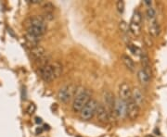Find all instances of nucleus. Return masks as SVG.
Instances as JSON below:
<instances>
[{"label": "nucleus", "instance_id": "f257e3e1", "mask_svg": "<svg viewBox=\"0 0 167 137\" xmlns=\"http://www.w3.org/2000/svg\"><path fill=\"white\" fill-rule=\"evenodd\" d=\"M27 32L28 33L34 35V36L42 38L47 31V22L45 21L42 16L34 15L33 17H30L26 23Z\"/></svg>", "mask_w": 167, "mask_h": 137}, {"label": "nucleus", "instance_id": "f03ea898", "mask_svg": "<svg viewBox=\"0 0 167 137\" xmlns=\"http://www.w3.org/2000/svg\"><path fill=\"white\" fill-rule=\"evenodd\" d=\"M90 99H91V92L88 89H85L83 87L77 88L73 103V110L76 113H80V111L89 102Z\"/></svg>", "mask_w": 167, "mask_h": 137}, {"label": "nucleus", "instance_id": "7ed1b4c3", "mask_svg": "<svg viewBox=\"0 0 167 137\" xmlns=\"http://www.w3.org/2000/svg\"><path fill=\"white\" fill-rule=\"evenodd\" d=\"M77 87L73 83H68L60 87L58 91L57 97L61 103H68L72 100L76 94Z\"/></svg>", "mask_w": 167, "mask_h": 137}, {"label": "nucleus", "instance_id": "20e7f679", "mask_svg": "<svg viewBox=\"0 0 167 137\" xmlns=\"http://www.w3.org/2000/svg\"><path fill=\"white\" fill-rule=\"evenodd\" d=\"M103 102H104V106H106V108L108 109V112L110 115V121L112 120H117L115 116V102L116 99L114 97V95L112 92H110V90H105L103 94Z\"/></svg>", "mask_w": 167, "mask_h": 137}, {"label": "nucleus", "instance_id": "39448f33", "mask_svg": "<svg viewBox=\"0 0 167 137\" xmlns=\"http://www.w3.org/2000/svg\"><path fill=\"white\" fill-rule=\"evenodd\" d=\"M99 106V102L96 99L91 98L89 102L85 105L83 109L80 111V118L84 120H89L93 118L96 114Z\"/></svg>", "mask_w": 167, "mask_h": 137}, {"label": "nucleus", "instance_id": "423d86ee", "mask_svg": "<svg viewBox=\"0 0 167 137\" xmlns=\"http://www.w3.org/2000/svg\"><path fill=\"white\" fill-rule=\"evenodd\" d=\"M39 75H40V77L42 78V80L45 81V83H50V82H52V81H54L56 78H55V74L53 72L51 63L45 62L40 66Z\"/></svg>", "mask_w": 167, "mask_h": 137}, {"label": "nucleus", "instance_id": "0eeeda50", "mask_svg": "<svg viewBox=\"0 0 167 137\" xmlns=\"http://www.w3.org/2000/svg\"><path fill=\"white\" fill-rule=\"evenodd\" d=\"M114 111L117 120H124L127 118V102L119 98L116 99Z\"/></svg>", "mask_w": 167, "mask_h": 137}, {"label": "nucleus", "instance_id": "6e6552de", "mask_svg": "<svg viewBox=\"0 0 167 137\" xmlns=\"http://www.w3.org/2000/svg\"><path fill=\"white\" fill-rule=\"evenodd\" d=\"M118 95H119V99L124 100L125 102H127L129 99L132 98V89H131L128 83L124 82L120 84Z\"/></svg>", "mask_w": 167, "mask_h": 137}, {"label": "nucleus", "instance_id": "1a4fd4ad", "mask_svg": "<svg viewBox=\"0 0 167 137\" xmlns=\"http://www.w3.org/2000/svg\"><path fill=\"white\" fill-rule=\"evenodd\" d=\"M140 115V108L131 98L127 101V117L131 120H136Z\"/></svg>", "mask_w": 167, "mask_h": 137}, {"label": "nucleus", "instance_id": "9d476101", "mask_svg": "<svg viewBox=\"0 0 167 137\" xmlns=\"http://www.w3.org/2000/svg\"><path fill=\"white\" fill-rule=\"evenodd\" d=\"M96 115H97V119L101 123H108L110 122V115L108 112V109L106 108L104 104H99L98 106L97 111H96Z\"/></svg>", "mask_w": 167, "mask_h": 137}, {"label": "nucleus", "instance_id": "9b49d317", "mask_svg": "<svg viewBox=\"0 0 167 137\" xmlns=\"http://www.w3.org/2000/svg\"><path fill=\"white\" fill-rule=\"evenodd\" d=\"M132 99L135 101V103L138 105L139 108L143 106L145 104V95L142 90L138 87H135L132 89Z\"/></svg>", "mask_w": 167, "mask_h": 137}, {"label": "nucleus", "instance_id": "f8f14e48", "mask_svg": "<svg viewBox=\"0 0 167 137\" xmlns=\"http://www.w3.org/2000/svg\"><path fill=\"white\" fill-rule=\"evenodd\" d=\"M140 61L142 65V70H145L147 73L151 75V66H150V59L148 53L145 50H142V52L140 54Z\"/></svg>", "mask_w": 167, "mask_h": 137}, {"label": "nucleus", "instance_id": "ddd939ff", "mask_svg": "<svg viewBox=\"0 0 167 137\" xmlns=\"http://www.w3.org/2000/svg\"><path fill=\"white\" fill-rule=\"evenodd\" d=\"M30 53H31L32 57L36 60H42L45 57V50L41 45H36V47H31Z\"/></svg>", "mask_w": 167, "mask_h": 137}, {"label": "nucleus", "instance_id": "4468645a", "mask_svg": "<svg viewBox=\"0 0 167 137\" xmlns=\"http://www.w3.org/2000/svg\"><path fill=\"white\" fill-rule=\"evenodd\" d=\"M149 31H150V33L151 36L154 37V38L158 37L161 34V26H160L159 22L157 21V19L150 22Z\"/></svg>", "mask_w": 167, "mask_h": 137}, {"label": "nucleus", "instance_id": "2eb2a0df", "mask_svg": "<svg viewBox=\"0 0 167 137\" xmlns=\"http://www.w3.org/2000/svg\"><path fill=\"white\" fill-rule=\"evenodd\" d=\"M150 78H151V75L147 73L145 70H143L142 69L138 70V79L139 81V83L143 85H148L150 82Z\"/></svg>", "mask_w": 167, "mask_h": 137}, {"label": "nucleus", "instance_id": "dca6fc26", "mask_svg": "<svg viewBox=\"0 0 167 137\" xmlns=\"http://www.w3.org/2000/svg\"><path fill=\"white\" fill-rule=\"evenodd\" d=\"M122 60H123V63L124 64V66L127 70H129L130 72H134L135 70H136V66H135V63L133 61V59L131 58L129 56L127 55H123L122 56Z\"/></svg>", "mask_w": 167, "mask_h": 137}, {"label": "nucleus", "instance_id": "f3484780", "mask_svg": "<svg viewBox=\"0 0 167 137\" xmlns=\"http://www.w3.org/2000/svg\"><path fill=\"white\" fill-rule=\"evenodd\" d=\"M24 37H25V40H26V42H27L30 45H31L32 47L38 45L39 42L41 41V39H42V38H39V37L34 36V35L30 34V33H25Z\"/></svg>", "mask_w": 167, "mask_h": 137}, {"label": "nucleus", "instance_id": "a211bd4d", "mask_svg": "<svg viewBox=\"0 0 167 137\" xmlns=\"http://www.w3.org/2000/svg\"><path fill=\"white\" fill-rule=\"evenodd\" d=\"M51 65H52V68H53V72H54V74H55V78L57 79L59 78L60 75L62 74V65L60 64L59 62L58 61H55V62H51Z\"/></svg>", "mask_w": 167, "mask_h": 137}, {"label": "nucleus", "instance_id": "6ab92c4d", "mask_svg": "<svg viewBox=\"0 0 167 137\" xmlns=\"http://www.w3.org/2000/svg\"><path fill=\"white\" fill-rule=\"evenodd\" d=\"M130 22L141 25V23H142V14H141V12L139 10L136 9V10L134 11L132 19H131V22Z\"/></svg>", "mask_w": 167, "mask_h": 137}, {"label": "nucleus", "instance_id": "aec40b11", "mask_svg": "<svg viewBox=\"0 0 167 137\" xmlns=\"http://www.w3.org/2000/svg\"><path fill=\"white\" fill-rule=\"evenodd\" d=\"M146 16L148 18V19L150 22V21H153V19H156V11L155 9L152 8V7H150L147 8L146 10Z\"/></svg>", "mask_w": 167, "mask_h": 137}, {"label": "nucleus", "instance_id": "412c9836", "mask_svg": "<svg viewBox=\"0 0 167 137\" xmlns=\"http://www.w3.org/2000/svg\"><path fill=\"white\" fill-rule=\"evenodd\" d=\"M127 45H128V48L131 51V53H133L135 56H138V57H140V54L142 52V50H141L138 47H136V45L131 44V43Z\"/></svg>", "mask_w": 167, "mask_h": 137}, {"label": "nucleus", "instance_id": "4be33fe9", "mask_svg": "<svg viewBox=\"0 0 167 137\" xmlns=\"http://www.w3.org/2000/svg\"><path fill=\"white\" fill-rule=\"evenodd\" d=\"M43 9H44V13H53L55 8H54V6H53L52 3L47 2V3L44 4Z\"/></svg>", "mask_w": 167, "mask_h": 137}, {"label": "nucleus", "instance_id": "5701e85b", "mask_svg": "<svg viewBox=\"0 0 167 137\" xmlns=\"http://www.w3.org/2000/svg\"><path fill=\"white\" fill-rule=\"evenodd\" d=\"M116 8H117V10L120 14H123L124 11V2L122 1V0L117 1V3H116Z\"/></svg>", "mask_w": 167, "mask_h": 137}, {"label": "nucleus", "instance_id": "b1692460", "mask_svg": "<svg viewBox=\"0 0 167 137\" xmlns=\"http://www.w3.org/2000/svg\"><path fill=\"white\" fill-rule=\"evenodd\" d=\"M35 110H36V106H35L34 104H30L28 106H27V109H26V112L29 114V115H32L35 112Z\"/></svg>", "mask_w": 167, "mask_h": 137}, {"label": "nucleus", "instance_id": "393cba45", "mask_svg": "<svg viewBox=\"0 0 167 137\" xmlns=\"http://www.w3.org/2000/svg\"><path fill=\"white\" fill-rule=\"evenodd\" d=\"M144 4L146 5V6H148V8L151 7V5H152V3H151V1H150V0H145Z\"/></svg>", "mask_w": 167, "mask_h": 137}, {"label": "nucleus", "instance_id": "a878e982", "mask_svg": "<svg viewBox=\"0 0 167 137\" xmlns=\"http://www.w3.org/2000/svg\"><path fill=\"white\" fill-rule=\"evenodd\" d=\"M35 122H36V123H42V120L40 118H35Z\"/></svg>", "mask_w": 167, "mask_h": 137}, {"label": "nucleus", "instance_id": "bb28decb", "mask_svg": "<svg viewBox=\"0 0 167 137\" xmlns=\"http://www.w3.org/2000/svg\"><path fill=\"white\" fill-rule=\"evenodd\" d=\"M147 137H153V136H150V135H149V136H147Z\"/></svg>", "mask_w": 167, "mask_h": 137}]
</instances>
